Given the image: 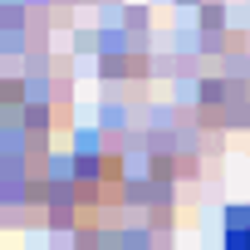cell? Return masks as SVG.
Here are the masks:
<instances>
[{
  "label": "cell",
  "mask_w": 250,
  "mask_h": 250,
  "mask_svg": "<svg viewBox=\"0 0 250 250\" xmlns=\"http://www.w3.org/2000/svg\"><path fill=\"white\" fill-rule=\"evenodd\" d=\"M240 250H250V230H245V235H240Z\"/></svg>",
  "instance_id": "cell-1"
}]
</instances>
